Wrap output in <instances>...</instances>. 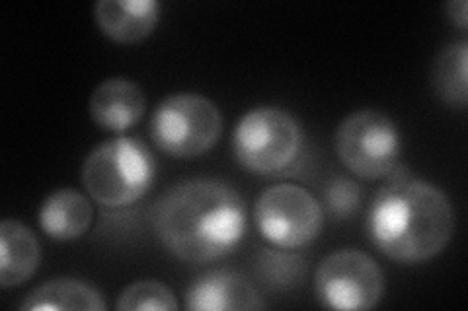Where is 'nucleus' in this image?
I'll return each instance as SVG.
<instances>
[{
    "instance_id": "nucleus-5",
    "label": "nucleus",
    "mask_w": 468,
    "mask_h": 311,
    "mask_svg": "<svg viewBox=\"0 0 468 311\" xmlns=\"http://www.w3.org/2000/svg\"><path fill=\"white\" fill-rule=\"evenodd\" d=\"M149 132L160 152L178 160L197 158L221 139L223 113L209 98L178 92L154 108Z\"/></svg>"
},
{
    "instance_id": "nucleus-10",
    "label": "nucleus",
    "mask_w": 468,
    "mask_h": 311,
    "mask_svg": "<svg viewBox=\"0 0 468 311\" xmlns=\"http://www.w3.org/2000/svg\"><path fill=\"white\" fill-rule=\"evenodd\" d=\"M146 108L143 88L123 77L100 82L88 99L92 121L110 132H125L135 127Z\"/></svg>"
},
{
    "instance_id": "nucleus-8",
    "label": "nucleus",
    "mask_w": 468,
    "mask_h": 311,
    "mask_svg": "<svg viewBox=\"0 0 468 311\" xmlns=\"http://www.w3.org/2000/svg\"><path fill=\"white\" fill-rule=\"evenodd\" d=\"M385 273L378 263L359 249H338L320 261L314 275L318 302L328 309L367 311L383 300Z\"/></svg>"
},
{
    "instance_id": "nucleus-18",
    "label": "nucleus",
    "mask_w": 468,
    "mask_h": 311,
    "mask_svg": "<svg viewBox=\"0 0 468 311\" xmlns=\"http://www.w3.org/2000/svg\"><path fill=\"white\" fill-rule=\"evenodd\" d=\"M324 201L334 218L346 220L359 211L363 201V189L356 181L347 180V177H335V180L326 185Z\"/></svg>"
},
{
    "instance_id": "nucleus-9",
    "label": "nucleus",
    "mask_w": 468,
    "mask_h": 311,
    "mask_svg": "<svg viewBox=\"0 0 468 311\" xmlns=\"http://www.w3.org/2000/svg\"><path fill=\"white\" fill-rule=\"evenodd\" d=\"M184 306L189 311H254L266 307V302L246 276L218 269L197 276L187 286Z\"/></svg>"
},
{
    "instance_id": "nucleus-11",
    "label": "nucleus",
    "mask_w": 468,
    "mask_h": 311,
    "mask_svg": "<svg viewBox=\"0 0 468 311\" xmlns=\"http://www.w3.org/2000/svg\"><path fill=\"white\" fill-rule=\"evenodd\" d=\"M163 5L158 0H100L94 18L100 32L123 46L149 37L160 22Z\"/></svg>"
},
{
    "instance_id": "nucleus-2",
    "label": "nucleus",
    "mask_w": 468,
    "mask_h": 311,
    "mask_svg": "<svg viewBox=\"0 0 468 311\" xmlns=\"http://www.w3.org/2000/svg\"><path fill=\"white\" fill-rule=\"evenodd\" d=\"M371 244L390 261L426 263L452 240L455 211L441 187L392 173L380 187L367 213Z\"/></svg>"
},
{
    "instance_id": "nucleus-13",
    "label": "nucleus",
    "mask_w": 468,
    "mask_h": 311,
    "mask_svg": "<svg viewBox=\"0 0 468 311\" xmlns=\"http://www.w3.org/2000/svg\"><path fill=\"white\" fill-rule=\"evenodd\" d=\"M41 245L36 233L20 220L6 218L0 224V286L5 290L27 283L37 271Z\"/></svg>"
},
{
    "instance_id": "nucleus-12",
    "label": "nucleus",
    "mask_w": 468,
    "mask_h": 311,
    "mask_svg": "<svg viewBox=\"0 0 468 311\" xmlns=\"http://www.w3.org/2000/svg\"><path fill=\"white\" fill-rule=\"evenodd\" d=\"M94 209L80 191L61 187L43 199L37 222L41 232L55 242H75L90 230Z\"/></svg>"
},
{
    "instance_id": "nucleus-19",
    "label": "nucleus",
    "mask_w": 468,
    "mask_h": 311,
    "mask_svg": "<svg viewBox=\"0 0 468 311\" xmlns=\"http://www.w3.org/2000/svg\"><path fill=\"white\" fill-rule=\"evenodd\" d=\"M445 12L452 26L459 27L461 32H466L468 27V3L466 0H449L445 5Z\"/></svg>"
},
{
    "instance_id": "nucleus-4",
    "label": "nucleus",
    "mask_w": 468,
    "mask_h": 311,
    "mask_svg": "<svg viewBox=\"0 0 468 311\" xmlns=\"http://www.w3.org/2000/svg\"><path fill=\"white\" fill-rule=\"evenodd\" d=\"M304 148V130L283 108L248 109L234 127L232 154L256 175H282L297 164Z\"/></svg>"
},
{
    "instance_id": "nucleus-6",
    "label": "nucleus",
    "mask_w": 468,
    "mask_h": 311,
    "mask_svg": "<svg viewBox=\"0 0 468 311\" xmlns=\"http://www.w3.org/2000/svg\"><path fill=\"white\" fill-rule=\"evenodd\" d=\"M335 154L361 180H383L399 170L402 154L400 130L378 109L349 113L335 130Z\"/></svg>"
},
{
    "instance_id": "nucleus-3",
    "label": "nucleus",
    "mask_w": 468,
    "mask_h": 311,
    "mask_svg": "<svg viewBox=\"0 0 468 311\" xmlns=\"http://www.w3.org/2000/svg\"><path fill=\"white\" fill-rule=\"evenodd\" d=\"M88 195L106 209H125L151 191L154 154L137 137H115L86 156L80 173Z\"/></svg>"
},
{
    "instance_id": "nucleus-1",
    "label": "nucleus",
    "mask_w": 468,
    "mask_h": 311,
    "mask_svg": "<svg viewBox=\"0 0 468 311\" xmlns=\"http://www.w3.org/2000/svg\"><path fill=\"white\" fill-rule=\"evenodd\" d=\"M151 220L170 255L203 264L239 249L248 230V206L232 185L194 177L166 189L153 206Z\"/></svg>"
},
{
    "instance_id": "nucleus-17",
    "label": "nucleus",
    "mask_w": 468,
    "mask_h": 311,
    "mask_svg": "<svg viewBox=\"0 0 468 311\" xmlns=\"http://www.w3.org/2000/svg\"><path fill=\"white\" fill-rule=\"evenodd\" d=\"M287 249L280 247L273 251H263L258 261V275L263 285L271 288H291L299 285L304 278L306 264L301 255L285 254Z\"/></svg>"
},
{
    "instance_id": "nucleus-14",
    "label": "nucleus",
    "mask_w": 468,
    "mask_h": 311,
    "mask_svg": "<svg viewBox=\"0 0 468 311\" xmlns=\"http://www.w3.org/2000/svg\"><path fill=\"white\" fill-rule=\"evenodd\" d=\"M106 300L98 288L79 278H53L26 294L20 309L26 311H61L86 309L104 311Z\"/></svg>"
},
{
    "instance_id": "nucleus-7",
    "label": "nucleus",
    "mask_w": 468,
    "mask_h": 311,
    "mask_svg": "<svg viewBox=\"0 0 468 311\" xmlns=\"http://www.w3.org/2000/svg\"><path fill=\"white\" fill-rule=\"evenodd\" d=\"M324 220L320 201L295 183L268 187L254 204L258 232L280 249H299L313 244L324 228Z\"/></svg>"
},
{
    "instance_id": "nucleus-15",
    "label": "nucleus",
    "mask_w": 468,
    "mask_h": 311,
    "mask_svg": "<svg viewBox=\"0 0 468 311\" xmlns=\"http://www.w3.org/2000/svg\"><path fill=\"white\" fill-rule=\"evenodd\" d=\"M468 41H452L437 53L431 67L435 96L451 108L464 109L468 101Z\"/></svg>"
},
{
    "instance_id": "nucleus-16",
    "label": "nucleus",
    "mask_w": 468,
    "mask_h": 311,
    "mask_svg": "<svg viewBox=\"0 0 468 311\" xmlns=\"http://www.w3.org/2000/svg\"><path fill=\"white\" fill-rule=\"evenodd\" d=\"M115 309L120 311H143V309H160V311H178V298L170 286L160 280H137L129 285L117 295Z\"/></svg>"
}]
</instances>
